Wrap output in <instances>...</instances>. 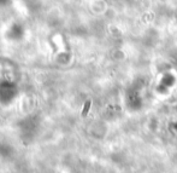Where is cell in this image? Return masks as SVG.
<instances>
[{
  "instance_id": "6da1fadb",
  "label": "cell",
  "mask_w": 177,
  "mask_h": 173,
  "mask_svg": "<svg viewBox=\"0 0 177 173\" xmlns=\"http://www.w3.org/2000/svg\"><path fill=\"white\" fill-rule=\"evenodd\" d=\"M89 104H91V102H87V104H86V107H84V109H83V112H82V115H83V116L87 114L88 109H89Z\"/></svg>"
}]
</instances>
